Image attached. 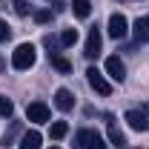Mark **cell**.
Masks as SVG:
<instances>
[{"label": "cell", "mask_w": 149, "mask_h": 149, "mask_svg": "<svg viewBox=\"0 0 149 149\" xmlns=\"http://www.w3.org/2000/svg\"><path fill=\"white\" fill-rule=\"evenodd\" d=\"M52 149H57V146H52Z\"/></svg>", "instance_id": "7402d4cb"}, {"label": "cell", "mask_w": 149, "mask_h": 149, "mask_svg": "<svg viewBox=\"0 0 149 149\" xmlns=\"http://www.w3.org/2000/svg\"><path fill=\"white\" fill-rule=\"evenodd\" d=\"M35 60H37V52H35V46H32V43H20L17 49L12 52V66L20 69V72L32 69V66H35Z\"/></svg>", "instance_id": "6da1fadb"}, {"label": "cell", "mask_w": 149, "mask_h": 149, "mask_svg": "<svg viewBox=\"0 0 149 149\" xmlns=\"http://www.w3.org/2000/svg\"><path fill=\"white\" fill-rule=\"evenodd\" d=\"M66 132H69L66 120H55V123H52V129H49V135H52L55 141H60V138H66Z\"/></svg>", "instance_id": "9a60e30c"}, {"label": "cell", "mask_w": 149, "mask_h": 149, "mask_svg": "<svg viewBox=\"0 0 149 149\" xmlns=\"http://www.w3.org/2000/svg\"><path fill=\"white\" fill-rule=\"evenodd\" d=\"M55 106H57L60 112L74 109V95L69 92V89H57V92H55Z\"/></svg>", "instance_id": "9c48e42d"}, {"label": "cell", "mask_w": 149, "mask_h": 149, "mask_svg": "<svg viewBox=\"0 0 149 149\" xmlns=\"http://www.w3.org/2000/svg\"><path fill=\"white\" fill-rule=\"evenodd\" d=\"M40 132L37 129H29V132H23L20 135V143H17V149H40Z\"/></svg>", "instance_id": "30bf717a"}, {"label": "cell", "mask_w": 149, "mask_h": 149, "mask_svg": "<svg viewBox=\"0 0 149 149\" xmlns=\"http://www.w3.org/2000/svg\"><path fill=\"white\" fill-rule=\"evenodd\" d=\"M35 20L37 23H49V20H52V12H49V9H40V12H35Z\"/></svg>", "instance_id": "ac0fdd59"}, {"label": "cell", "mask_w": 149, "mask_h": 149, "mask_svg": "<svg viewBox=\"0 0 149 149\" xmlns=\"http://www.w3.org/2000/svg\"><path fill=\"white\" fill-rule=\"evenodd\" d=\"M106 74H109L112 80H118V83H123V77H126V66H123V60L118 55L106 57Z\"/></svg>", "instance_id": "8992f818"}, {"label": "cell", "mask_w": 149, "mask_h": 149, "mask_svg": "<svg viewBox=\"0 0 149 149\" xmlns=\"http://www.w3.org/2000/svg\"><path fill=\"white\" fill-rule=\"evenodd\" d=\"M100 46H103V37H100V29L95 26V29H89V37H86V52H83V55L92 60V57L100 55Z\"/></svg>", "instance_id": "52a82bcc"}, {"label": "cell", "mask_w": 149, "mask_h": 149, "mask_svg": "<svg viewBox=\"0 0 149 149\" xmlns=\"http://www.w3.org/2000/svg\"><path fill=\"white\" fill-rule=\"evenodd\" d=\"M86 80H89V86H92L95 92L97 95H103V97H106V95H112V86H109V80H106V77H103V74L97 72V69H86Z\"/></svg>", "instance_id": "3957f363"}, {"label": "cell", "mask_w": 149, "mask_h": 149, "mask_svg": "<svg viewBox=\"0 0 149 149\" xmlns=\"http://www.w3.org/2000/svg\"><path fill=\"white\" fill-rule=\"evenodd\" d=\"M106 120H109V143H112L115 149H123V146H126V135H123V132L115 126L112 115H106Z\"/></svg>", "instance_id": "8fae6325"}, {"label": "cell", "mask_w": 149, "mask_h": 149, "mask_svg": "<svg viewBox=\"0 0 149 149\" xmlns=\"http://www.w3.org/2000/svg\"><path fill=\"white\" fill-rule=\"evenodd\" d=\"M12 112H15V103H12V97L0 95V115H3V118H12Z\"/></svg>", "instance_id": "2e32d148"}, {"label": "cell", "mask_w": 149, "mask_h": 149, "mask_svg": "<svg viewBox=\"0 0 149 149\" xmlns=\"http://www.w3.org/2000/svg\"><path fill=\"white\" fill-rule=\"evenodd\" d=\"M106 32H109V37H115V40H123V37L129 35V20L123 17V15H112Z\"/></svg>", "instance_id": "5b68a950"}, {"label": "cell", "mask_w": 149, "mask_h": 149, "mask_svg": "<svg viewBox=\"0 0 149 149\" xmlns=\"http://www.w3.org/2000/svg\"><path fill=\"white\" fill-rule=\"evenodd\" d=\"M77 43V29H66L60 35V46H74Z\"/></svg>", "instance_id": "e0dca14e"}, {"label": "cell", "mask_w": 149, "mask_h": 149, "mask_svg": "<svg viewBox=\"0 0 149 149\" xmlns=\"http://www.w3.org/2000/svg\"><path fill=\"white\" fill-rule=\"evenodd\" d=\"M72 12H74V17H89L92 15V0H72Z\"/></svg>", "instance_id": "7c38bea8"}, {"label": "cell", "mask_w": 149, "mask_h": 149, "mask_svg": "<svg viewBox=\"0 0 149 149\" xmlns=\"http://www.w3.org/2000/svg\"><path fill=\"white\" fill-rule=\"evenodd\" d=\"M49 57H52V66H55L60 74H69V72H72V63H69L66 57H60V55H49Z\"/></svg>", "instance_id": "5bb4252c"}, {"label": "cell", "mask_w": 149, "mask_h": 149, "mask_svg": "<svg viewBox=\"0 0 149 149\" xmlns=\"http://www.w3.org/2000/svg\"><path fill=\"white\" fill-rule=\"evenodd\" d=\"M77 143H80L83 149H106V141H103L95 129H80L77 132Z\"/></svg>", "instance_id": "7a4b0ae2"}, {"label": "cell", "mask_w": 149, "mask_h": 149, "mask_svg": "<svg viewBox=\"0 0 149 149\" xmlns=\"http://www.w3.org/2000/svg\"><path fill=\"white\" fill-rule=\"evenodd\" d=\"M126 123H129L135 132H146V129H149L146 115H143V112H138V109H129V112H126Z\"/></svg>", "instance_id": "ba28073f"}, {"label": "cell", "mask_w": 149, "mask_h": 149, "mask_svg": "<svg viewBox=\"0 0 149 149\" xmlns=\"http://www.w3.org/2000/svg\"><path fill=\"white\" fill-rule=\"evenodd\" d=\"M26 118H29L32 123H49V106H46L43 100H32V103L26 106Z\"/></svg>", "instance_id": "277c9868"}, {"label": "cell", "mask_w": 149, "mask_h": 149, "mask_svg": "<svg viewBox=\"0 0 149 149\" xmlns=\"http://www.w3.org/2000/svg\"><path fill=\"white\" fill-rule=\"evenodd\" d=\"M15 12H17V15H29V6H26V0H15Z\"/></svg>", "instance_id": "44dd1931"}, {"label": "cell", "mask_w": 149, "mask_h": 149, "mask_svg": "<svg viewBox=\"0 0 149 149\" xmlns=\"http://www.w3.org/2000/svg\"><path fill=\"white\" fill-rule=\"evenodd\" d=\"M17 132H20V126H17V123H12V132H9V135L3 138V146H12V138H15Z\"/></svg>", "instance_id": "ffe728a7"}, {"label": "cell", "mask_w": 149, "mask_h": 149, "mask_svg": "<svg viewBox=\"0 0 149 149\" xmlns=\"http://www.w3.org/2000/svg\"><path fill=\"white\" fill-rule=\"evenodd\" d=\"M135 40H138V43L149 40V15L141 17V20H135Z\"/></svg>", "instance_id": "4fadbf2b"}, {"label": "cell", "mask_w": 149, "mask_h": 149, "mask_svg": "<svg viewBox=\"0 0 149 149\" xmlns=\"http://www.w3.org/2000/svg\"><path fill=\"white\" fill-rule=\"evenodd\" d=\"M9 35H12L9 23H6V20H0V43H3V40H9Z\"/></svg>", "instance_id": "d6986e66"}]
</instances>
